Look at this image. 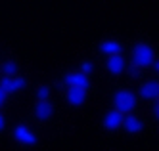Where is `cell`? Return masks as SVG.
<instances>
[{"mask_svg": "<svg viewBox=\"0 0 159 151\" xmlns=\"http://www.w3.org/2000/svg\"><path fill=\"white\" fill-rule=\"evenodd\" d=\"M153 60H155V50H153V46L146 44V42H138V44L134 46V50H132V63H134L136 67L146 69V67L152 65Z\"/></svg>", "mask_w": 159, "mask_h": 151, "instance_id": "1", "label": "cell"}, {"mask_svg": "<svg viewBox=\"0 0 159 151\" xmlns=\"http://www.w3.org/2000/svg\"><path fill=\"white\" fill-rule=\"evenodd\" d=\"M136 107V94L132 90H117L113 96V109H117L123 115L132 113Z\"/></svg>", "mask_w": 159, "mask_h": 151, "instance_id": "2", "label": "cell"}, {"mask_svg": "<svg viewBox=\"0 0 159 151\" xmlns=\"http://www.w3.org/2000/svg\"><path fill=\"white\" fill-rule=\"evenodd\" d=\"M27 86V80L19 75H14V77H4L0 80V88H2L6 94H16V92L23 90Z\"/></svg>", "mask_w": 159, "mask_h": 151, "instance_id": "3", "label": "cell"}, {"mask_svg": "<svg viewBox=\"0 0 159 151\" xmlns=\"http://www.w3.org/2000/svg\"><path fill=\"white\" fill-rule=\"evenodd\" d=\"M14 138H16V142H19L21 145H35L37 144L35 132H33L29 126H25V124H17L16 126L14 128Z\"/></svg>", "mask_w": 159, "mask_h": 151, "instance_id": "4", "label": "cell"}, {"mask_svg": "<svg viewBox=\"0 0 159 151\" xmlns=\"http://www.w3.org/2000/svg\"><path fill=\"white\" fill-rule=\"evenodd\" d=\"M123 130L127 132V134H140L144 130V121L140 117H136V115L129 113V115H125L123 117Z\"/></svg>", "mask_w": 159, "mask_h": 151, "instance_id": "5", "label": "cell"}, {"mask_svg": "<svg viewBox=\"0 0 159 151\" xmlns=\"http://www.w3.org/2000/svg\"><path fill=\"white\" fill-rule=\"evenodd\" d=\"M63 82H65L67 86H77V88H84V90H88V86H90V78H88V75H84V73H81V71H71V73L65 75Z\"/></svg>", "mask_w": 159, "mask_h": 151, "instance_id": "6", "label": "cell"}, {"mask_svg": "<svg viewBox=\"0 0 159 151\" xmlns=\"http://www.w3.org/2000/svg\"><path fill=\"white\" fill-rule=\"evenodd\" d=\"M123 117L125 115L123 113H119L117 109H111V111H107L106 115H104V128L106 130H117V128H121V124H123Z\"/></svg>", "mask_w": 159, "mask_h": 151, "instance_id": "7", "label": "cell"}, {"mask_svg": "<svg viewBox=\"0 0 159 151\" xmlns=\"http://www.w3.org/2000/svg\"><path fill=\"white\" fill-rule=\"evenodd\" d=\"M67 101L73 107H81L86 101V90L84 88H77V86H67Z\"/></svg>", "mask_w": 159, "mask_h": 151, "instance_id": "8", "label": "cell"}, {"mask_svg": "<svg viewBox=\"0 0 159 151\" xmlns=\"http://www.w3.org/2000/svg\"><path fill=\"white\" fill-rule=\"evenodd\" d=\"M106 67H107V71L111 75H121L125 69H127V61H125V57L121 54H115V56H109L107 57Z\"/></svg>", "mask_w": 159, "mask_h": 151, "instance_id": "9", "label": "cell"}, {"mask_svg": "<svg viewBox=\"0 0 159 151\" xmlns=\"http://www.w3.org/2000/svg\"><path fill=\"white\" fill-rule=\"evenodd\" d=\"M54 115V105L48 100H39L37 105H35V117L39 121H48Z\"/></svg>", "mask_w": 159, "mask_h": 151, "instance_id": "10", "label": "cell"}, {"mask_svg": "<svg viewBox=\"0 0 159 151\" xmlns=\"http://www.w3.org/2000/svg\"><path fill=\"white\" fill-rule=\"evenodd\" d=\"M140 96L144 100L157 101V98H159V82H157V80H148V82H144L140 86Z\"/></svg>", "mask_w": 159, "mask_h": 151, "instance_id": "11", "label": "cell"}, {"mask_svg": "<svg viewBox=\"0 0 159 151\" xmlns=\"http://www.w3.org/2000/svg\"><path fill=\"white\" fill-rule=\"evenodd\" d=\"M100 52L106 54V56H115L121 54V44L117 40H104L100 44Z\"/></svg>", "mask_w": 159, "mask_h": 151, "instance_id": "12", "label": "cell"}, {"mask_svg": "<svg viewBox=\"0 0 159 151\" xmlns=\"http://www.w3.org/2000/svg\"><path fill=\"white\" fill-rule=\"evenodd\" d=\"M17 71H19V65L16 61H4L2 63V73H4V77H14V75H17Z\"/></svg>", "mask_w": 159, "mask_h": 151, "instance_id": "13", "label": "cell"}, {"mask_svg": "<svg viewBox=\"0 0 159 151\" xmlns=\"http://www.w3.org/2000/svg\"><path fill=\"white\" fill-rule=\"evenodd\" d=\"M50 98V86L48 84H40L37 88V100H48Z\"/></svg>", "mask_w": 159, "mask_h": 151, "instance_id": "14", "label": "cell"}, {"mask_svg": "<svg viewBox=\"0 0 159 151\" xmlns=\"http://www.w3.org/2000/svg\"><path fill=\"white\" fill-rule=\"evenodd\" d=\"M79 71L84 73V75H90V73L94 71V63H92V61H83V63H81V69H79Z\"/></svg>", "mask_w": 159, "mask_h": 151, "instance_id": "15", "label": "cell"}, {"mask_svg": "<svg viewBox=\"0 0 159 151\" xmlns=\"http://www.w3.org/2000/svg\"><path fill=\"white\" fill-rule=\"evenodd\" d=\"M140 71H142V69H140V67H136L134 63H130V65H129V73H130V77H138V75H140Z\"/></svg>", "mask_w": 159, "mask_h": 151, "instance_id": "16", "label": "cell"}, {"mask_svg": "<svg viewBox=\"0 0 159 151\" xmlns=\"http://www.w3.org/2000/svg\"><path fill=\"white\" fill-rule=\"evenodd\" d=\"M6 98H8V94H6V92H4L2 88H0V107H2L4 103H6Z\"/></svg>", "mask_w": 159, "mask_h": 151, "instance_id": "17", "label": "cell"}, {"mask_svg": "<svg viewBox=\"0 0 159 151\" xmlns=\"http://www.w3.org/2000/svg\"><path fill=\"white\" fill-rule=\"evenodd\" d=\"M4 128H6V119H4V115L0 113V132H2Z\"/></svg>", "mask_w": 159, "mask_h": 151, "instance_id": "18", "label": "cell"}, {"mask_svg": "<svg viewBox=\"0 0 159 151\" xmlns=\"http://www.w3.org/2000/svg\"><path fill=\"white\" fill-rule=\"evenodd\" d=\"M150 67H153V71H155V73H157V71H159V63H157V60H153V61H152V65H150Z\"/></svg>", "mask_w": 159, "mask_h": 151, "instance_id": "19", "label": "cell"}]
</instances>
